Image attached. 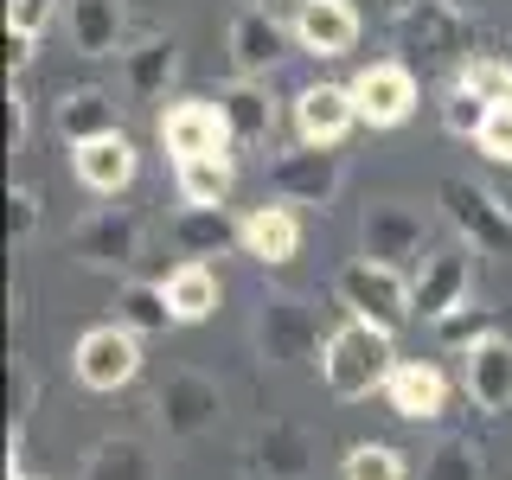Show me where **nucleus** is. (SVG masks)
Masks as SVG:
<instances>
[{"mask_svg": "<svg viewBox=\"0 0 512 480\" xmlns=\"http://www.w3.org/2000/svg\"><path fill=\"white\" fill-rule=\"evenodd\" d=\"M474 148L487 154L493 167H512V103H493V109H487V128H480Z\"/></svg>", "mask_w": 512, "mask_h": 480, "instance_id": "36", "label": "nucleus"}, {"mask_svg": "<svg viewBox=\"0 0 512 480\" xmlns=\"http://www.w3.org/2000/svg\"><path fill=\"white\" fill-rule=\"evenodd\" d=\"M295 45L308 58H346L359 45V7L352 0H295Z\"/></svg>", "mask_w": 512, "mask_h": 480, "instance_id": "17", "label": "nucleus"}, {"mask_svg": "<svg viewBox=\"0 0 512 480\" xmlns=\"http://www.w3.org/2000/svg\"><path fill=\"white\" fill-rule=\"evenodd\" d=\"M333 295H340L346 314L372 320V327L397 333L404 320H416V301H410V276L391 263H372V256H352V263L333 276Z\"/></svg>", "mask_w": 512, "mask_h": 480, "instance_id": "2", "label": "nucleus"}, {"mask_svg": "<svg viewBox=\"0 0 512 480\" xmlns=\"http://www.w3.org/2000/svg\"><path fill=\"white\" fill-rule=\"evenodd\" d=\"M237 250H244L250 263H263V269L295 263V250H301V212H295V205H282V199H263L256 212L237 218Z\"/></svg>", "mask_w": 512, "mask_h": 480, "instance_id": "15", "label": "nucleus"}, {"mask_svg": "<svg viewBox=\"0 0 512 480\" xmlns=\"http://www.w3.org/2000/svg\"><path fill=\"white\" fill-rule=\"evenodd\" d=\"M410 301H416V314L436 327L442 314H455L461 301H474V250L468 244H455V250H429L423 263H416V276H410Z\"/></svg>", "mask_w": 512, "mask_h": 480, "instance_id": "12", "label": "nucleus"}, {"mask_svg": "<svg viewBox=\"0 0 512 480\" xmlns=\"http://www.w3.org/2000/svg\"><path fill=\"white\" fill-rule=\"evenodd\" d=\"M26 135H32V109H26L20 90H7V154H20Z\"/></svg>", "mask_w": 512, "mask_h": 480, "instance_id": "40", "label": "nucleus"}, {"mask_svg": "<svg viewBox=\"0 0 512 480\" xmlns=\"http://www.w3.org/2000/svg\"><path fill=\"white\" fill-rule=\"evenodd\" d=\"M423 480H480V455H474V442L448 436L436 455H423Z\"/></svg>", "mask_w": 512, "mask_h": 480, "instance_id": "35", "label": "nucleus"}, {"mask_svg": "<svg viewBox=\"0 0 512 480\" xmlns=\"http://www.w3.org/2000/svg\"><path fill=\"white\" fill-rule=\"evenodd\" d=\"M116 320H122V327H135V333H167V327H180V320H173V301H167V288H160V282H122Z\"/></svg>", "mask_w": 512, "mask_h": 480, "instance_id": "30", "label": "nucleus"}, {"mask_svg": "<svg viewBox=\"0 0 512 480\" xmlns=\"http://www.w3.org/2000/svg\"><path fill=\"white\" fill-rule=\"evenodd\" d=\"M135 167H141V154H135V141H128L122 128L71 148V173L84 180V192H96V199H116V192L135 180Z\"/></svg>", "mask_w": 512, "mask_h": 480, "instance_id": "20", "label": "nucleus"}, {"mask_svg": "<svg viewBox=\"0 0 512 480\" xmlns=\"http://www.w3.org/2000/svg\"><path fill=\"white\" fill-rule=\"evenodd\" d=\"M84 480H160V461L135 436H103L84 455Z\"/></svg>", "mask_w": 512, "mask_h": 480, "instance_id": "27", "label": "nucleus"}, {"mask_svg": "<svg viewBox=\"0 0 512 480\" xmlns=\"http://www.w3.org/2000/svg\"><path fill=\"white\" fill-rule=\"evenodd\" d=\"M160 288H167V301H173V320L180 327H199V320H212L218 314V276H212V263H173L167 276H160Z\"/></svg>", "mask_w": 512, "mask_h": 480, "instance_id": "26", "label": "nucleus"}, {"mask_svg": "<svg viewBox=\"0 0 512 480\" xmlns=\"http://www.w3.org/2000/svg\"><path fill=\"white\" fill-rule=\"evenodd\" d=\"M359 256H372V263H423L429 256V218L416 212L404 199H372L359 218Z\"/></svg>", "mask_w": 512, "mask_h": 480, "instance_id": "7", "label": "nucleus"}, {"mask_svg": "<svg viewBox=\"0 0 512 480\" xmlns=\"http://www.w3.org/2000/svg\"><path fill=\"white\" fill-rule=\"evenodd\" d=\"M218 416H224V391H218V378L192 372V365L167 372V384L154 391V423L167 429V442H199V436H212Z\"/></svg>", "mask_w": 512, "mask_h": 480, "instance_id": "6", "label": "nucleus"}, {"mask_svg": "<svg viewBox=\"0 0 512 480\" xmlns=\"http://www.w3.org/2000/svg\"><path fill=\"white\" fill-rule=\"evenodd\" d=\"M455 84L474 90L480 103H512V58L500 52H468L455 64Z\"/></svg>", "mask_w": 512, "mask_h": 480, "instance_id": "31", "label": "nucleus"}, {"mask_svg": "<svg viewBox=\"0 0 512 480\" xmlns=\"http://www.w3.org/2000/svg\"><path fill=\"white\" fill-rule=\"evenodd\" d=\"M487 109H493V103H480V96L461 90V84L442 90V128H448V135H461V141H480V128H487Z\"/></svg>", "mask_w": 512, "mask_h": 480, "instance_id": "34", "label": "nucleus"}, {"mask_svg": "<svg viewBox=\"0 0 512 480\" xmlns=\"http://www.w3.org/2000/svg\"><path fill=\"white\" fill-rule=\"evenodd\" d=\"M436 205H442V218L455 224V237L474 256H512V212H506L500 192H487V186L461 180V173H448V180L436 186Z\"/></svg>", "mask_w": 512, "mask_h": 480, "instance_id": "3", "label": "nucleus"}, {"mask_svg": "<svg viewBox=\"0 0 512 480\" xmlns=\"http://www.w3.org/2000/svg\"><path fill=\"white\" fill-rule=\"evenodd\" d=\"M52 128H58V141H96V135H116L122 128V103L109 90H64L58 103H52Z\"/></svg>", "mask_w": 512, "mask_h": 480, "instance_id": "25", "label": "nucleus"}, {"mask_svg": "<svg viewBox=\"0 0 512 480\" xmlns=\"http://www.w3.org/2000/svg\"><path fill=\"white\" fill-rule=\"evenodd\" d=\"M148 7H192V0H148Z\"/></svg>", "mask_w": 512, "mask_h": 480, "instance_id": "42", "label": "nucleus"}, {"mask_svg": "<svg viewBox=\"0 0 512 480\" xmlns=\"http://www.w3.org/2000/svg\"><path fill=\"white\" fill-rule=\"evenodd\" d=\"M244 7H269V0H244Z\"/></svg>", "mask_w": 512, "mask_h": 480, "instance_id": "43", "label": "nucleus"}, {"mask_svg": "<svg viewBox=\"0 0 512 480\" xmlns=\"http://www.w3.org/2000/svg\"><path fill=\"white\" fill-rule=\"evenodd\" d=\"M250 474H256V480H308V474H314V442H308V429L269 416V423L250 436Z\"/></svg>", "mask_w": 512, "mask_h": 480, "instance_id": "21", "label": "nucleus"}, {"mask_svg": "<svg viewBox=\"0 0 512 480\" xmlns=\"http://www.w3.org/2000/svg\"><path fill=\"white\" fill-rule=\"evenodd\" d=\"M218 109H224V128H231V148H269V141H276V103H269V84L231 77V84L218 90Z\"/></svg>", "mask_w": 512, "mask_h": 480, "instance_id": "23", "label": "nucleus"}, {"mask_svg": "<svg viewBox=\"0 0 512 480\" xmlns=\"http://www.w3.org/2000/svg\"><path fill=\"white\" fill-rule=\"evenodd\" d=\"M58 13H64V0H7V32L45 39V26H52Z\"/></svg>", "mask_w": 512, "mask_h": 480, "instance_id": "37", "label": "nucleus"}, {"mask_svg": "<svg viewBox=\"0 0 512 480\" xmlns=\"http://www.w3.org/2000/svg\"><path fill=\"white\" fill-rule=\"evenodd\" d=\"M384 404H391V416H404V423H436V416L448 410V378H442V365H429V359H397V372L384 378Z\"/></svg>", "mask_w": 512, "mask_h": 480, "instance_id": "22", "label": "nucleus"}, {"mask_svg": "<svg viewBox=\"0 0 512 480\" xmlns=\"http://www.w3.org/2000/svg\"><path fill=\"white\" fill-rule=\"evenodd\" d=\"M173 244H180V256L205 263V256H218L224 244H237V224L224 218V205H180V218H173Z\"/></svg>", "mask_w": 512, "mask_h": 480, "instance_id": "28", "label": "nucleus"}, {"mask_svg": "<svg viewBox=\"0 0 512 480\" xmlns=\"http://www.w3.org/2000/svg\"><path fill=\"white\" fill-rule=\"evenodd\" d=\"M391 26H397L404 64L416 58L429 71V64H461L468 58V13H461L455 0H404Z\"/></svg>", "mask_w": 512, "mask_h": 480, "instance_id": "4", "label": "nucleus"}, {"mask_svg": "<svg viewBox=\"0 0 512 480\" xmlns=\"http://www.w3.org/2000/svg\"><path fill=\"white\" fill-rule=\"evenodd\" d=\"M180 77V45L167 39V32H148V39H135L122 52V84L135 103H154V96H167V84Z\"/></svg>", "mask_w": 512, "mask_h": 480, "instance_id": "24", "label": "nucleus"}, {"mask_svg": "<svg viewBox=\"0 0 512 480\" xmlns=\"http://www.w3.org/2000/svg\"><path fill=\"white\" fill-rule=\"evenodd\" d=\"M397 333L372 327V320L346 314L340 327L327 333V346H320V384H327L340 404H359V397L384 391V378L397 372Z\"/></svg>", "mask_w": 512, "mask_h": 480, "instance_id": "1", "label": "nucleus"}, {"mask_svg": "<svg viewBox=\"0 0 512 480\" xmlns=\"http://www.w3.org/2000/svg\"><path fill=\"white\" fill-rule=\"evenodd\" d=\"M416 71L404 58H378L352 77V103H359V122L365 128H404L416 116Z\"/></svg>", "mask_w": 512, "mask_h": 480, "instance_id": "10", "label": "nucleus"}, {"mask_svg": "<svg viewBox=\"0 0 512 480\" xmlns=\"http://www.w3.org/2000/svg\"><path fill=\"white\" fill-rule=\"evenodd\" d=\"M64 32H71L77 58H122L128 52L122 0H64Z\"/></svg>", "mask_w": 512, "mask_h": 480, "instance_id": "18", "label": "nucleus"}, {"mask_svg": "<svg viewBox=\"0 0 512 480\" xmlns=\"http://www.w3.org/2000/svg\"><path fill=\"white\" fill-rule=\"evenodd\" d=\"M327 333H320V314L308 308L301 295H269L256 308V352L269 365H301V359H320Z\"/></svg>", "mask_w": 512, "mask_h": 480, "instance_id": "8", "label": "nucleus"}, {"mask_svg": "<svg viewBox=\"0 0 512 480\" xmlns=\"http://www.w3.org/2000/svg\"><path fill=\"white\" fill-rule=\"evenodd\" d=\"M7 231H13V244H32V231H39V192L32 186L7 192Z\"/></svg>", "mask_w": 512, "mask_h": 480, "instance_id": "39", "label": "nucleus"}, {"mask_svg": "<svg viewBox=\"0 0 512 480\" xmlns=\"http://www.w3.org/2000/svg\"><path fill=\"white\" fill-rule=\"evenodd\" d=\"M32 45H39V39H26V32H7V77H20L26 64H32Z\"/></svg>", "mask_w": 512, "mask_h": 480, "instance_id": "41", "label": "nucleus"}, {"mask_svg": "<svg viewBox=\"0 0 512 480\" xmlns=\"http://www.w3.org/2000/svg\"><path fill=\"white\" fill-rule=\"evenodd\" d=\"M71 256L90 269H135L141 263V218L122 212V205H103V212H90L84 224L71 231Z\"/></svg>", "mask_w": 512, "mask_h": 480, "instance_id": "14", "label": "nucleus"}, {"mask_svg": "<svg viewBox=\"0 0 512 480\" xmlns=\"http://www.w3.org/2000/svg\"><path fill=\"white\" fill-rule=\"evenodd\" d=\"M340 474L346 480H410V461L391 442H359V448H346Z\"/></svg>", "mask_w": 512, "mask_h": 480, "instance_id": "32", "label": "nucleus"}, {"mask_svg": "<svg viewBox=\"0 0 512 480\" xmlns=\"http://www.w3.org/2000/svg\"><path fill=\"white\" fill-rule=\"evenodd\" d=\"M288 39H295V26H282L269 7H237L231 26H224L231 71H237V77H256V84H269V71L288 58Z\"/></svg>", "mask_w": 512, "mask_h": 480, "instance_id": "13", "label": "nucleus"}, {"mask_svg": "<svg viewBox=\"0 0 512 480\" xmlns=\"http://www.w3.org/2000/svg\"><path fill=\"white\" fill-rule=\"evenodd\" d=\"M436 333H442V346L468 352V346H480L487 333H500V327H493V308H480V301H461L455 314H442V320H436Z\"/></svg>", "mask_w": 512, "mask_h": 480, "instance_id": "33", "label": "nucleus"}, {"mask_svg": "<svg viewBox=\"0 0 512 480\" xmlns=\"http://www.w3.org/2000/svg\"><path fill=\"white\" fill-rule=\"evenodd\" d=\"M461 378H468L474 410L506 416L512 410V340H506V333H487L480 346L461 352Z\"/></svg>", "mask_w": 512, "mask_h": 480, "instance_id": "19", "label": "nucleus"}, {"mask_svg": "<svg viewBox=\"0 0 512 480\" xmlns=\"http://www.w3.org/2000/svg\"><path fill=\"white\" fill-rule=\"evenodd\" d=\"M32 397H39V384H32V365H26V359H7V416H13V436H20Z\"/></svg>", "mask_w": 512, "mask_h": 480, "instance_id": "38", "label": "nucleus"}, {"mask_svg": "<svg viewBox=\"0 0 512 480\" xmlns=\"http://www.w3.org/2000/svg\"><path fill=\"white\" fill-rule=\"evenodd\" d=\"M352 122H359L352 84H308L295 96V141H308V148H340Z\"/></svg>", "mask_w": 512, "mask_h": 480, "instance_id": "16", "label": "nucleus"}, {"mask_svg": "<svg viewBox=\"0 0 512 480\" xmlns=\"http://www.w3.org/2000/svg\"><path fill=\"white\" fill-rule=\"evenodd\" d=\"M160 148L173 154V167L199 154H231V128H224L218 96H180V103L160 109Z\"/></svg>", "mask_w": 512, "mask_h": 480, "instance_id": "11", "label": "nucleus"}, {"mask_svg": "<svg viewBox=\"0 0 512 480\" xmlns=\"http://www.w3.org/2000/svg\"><path fill=\"white\" fill-rule=\"evenodd\" d=\"M71 365H77V384H84V391H122V384L141 378V333L122 327V320H103V327H90L84 340H77Z\"/></svg>", "mask_w": 512, "mask_h": 480, "instance_id": "9", "label": "nucleus"}, {"mask_svg": "<svg viewBox=\"0 0 512 480\" xmlns=\"http://www.w3.org/2000/svg\"><path fill=\"white\" fill-rule=\"evenodd\" d=\"M263 180H269V199H282V205H320V212H327V205L340 199L346 160L333 154V148H308V141H295L288 154H276V148L263 154Z\"/></svg>", "mask_w": 512, "mask_h": 480, "instance_id": "5", "label": "nucleus"}, {"mask_svg": "<svg viewBox=\"0 0 512 480\" xmlns=\"http://www.w3.org/2000/svg\"><path fill=\"white\" fill-rule=\"evenodd\" d=\"M180 199L186 205H231L237 192V160L231 154H199V160H180Z\"/></svg>", "mask_w": 512, "mask_h": 480, "instance_id": "29", "label": "nucleus"}]
</instances>
